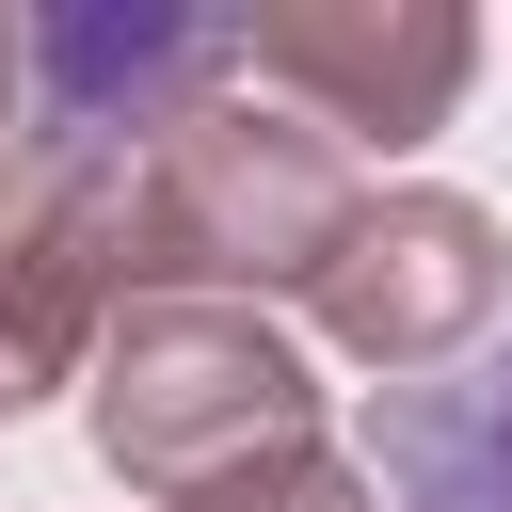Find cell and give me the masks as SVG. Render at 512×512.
Wrapping results in <instances>:
<instances>
[{
	"label": "cell",
	"mask_w": 512,
	"mask_h": 512,
	"mask_svg": "<svg viewBox=\"0 0 512 512\" xmlns=\"http://www.w3.org/2000/svg\"><path fill=\"white\" fill-rule=\"evenodd\" d=\"M128 192H144V160H80V144L16 160V208H0V416H32L48 384H96V352L128 320Z\"/></svg>",
	"instance_id": "cell-3"
},
{
	"label": "cell",
	"mask_w": 512,
	"mask_h": 512,
	"mask_svg": "<svg viewBox=\"0 0 512 512\" xmlns=\"http://www.w3.org/2000/svg\"><path fill=\"white\" fill-rule=\"evenodd\" d=\"M16 160H32V16H0V208H16Z\"/></svg>",
	"instance_id": "cell-8"
},
{
	"label": "cell",
	"mask_w": 512,
	"mask_h": 512,
	"mask_svg": "<svg viewBox=\"0 0 512 512\" xmlns=\"http://www.w3.org/2000/svg\"><path fill=\"white\" fill-rule=\"evenodd\" d=\"M256 512H384V480H368V464H304V480L256 496Z\"/></svg>",
	"instance_id": "cell-9"
},
{
	"label": "cell",
	"mask_w": 512,
	"mask_h": 512,
	"mask_svg": "<svg viewBox=\"0 0 512 512\" xmlns=\"http://www.w3.org/2000/svg\"><path fill=\"white\" fill-rule=\"evenodd\" d=\"M384 512H512V336L432 368V384H384Z\"/></svg>",
	"instance_id": "cell-7"
},
{
	"label": "cell",
	"mask_w": 512,
	"mask_h": 512,
	"mask_svg": "<svg viewBox=\"0 0 512 512\" xmlns=\"http://www.w3.org/2000/svg\"><path fill=\"white\" fill-rule=\"evenodd\" d=\"M240 80V16H32V144L144 160Z\"/></svg>",
	"instance_id": "cell-6"
},
{
	"label": "cell",
	"mask_w": 512,
	"mask_h": 512,
	"mask_svg": "<svg viewBox=\"0 0 512 512\" xmlns=\"http://www.w3.org/2000/svg\"><path fill=\"white\" fill-rule=\"evenodd\" d=\"M240 80L288 96L304 128H336V144L400 160L480 80V16L464 0H272V16H240Z\"/></svg>",
	"instance_id": "cell-4"
},
{
	"label": "cell",
	"mask_w": 512,
	"mask_h": 512,
	"mask_svg": "<svg viewBox=\"0 0 512 512\" xmlns=\"http://www.w3.org/2000/svg\"><path fill=\"white\" fill-rule=\"evenodd\" d=\"M368 176L336 128H304L288 96L224 80L208 112H176L144 144V192H128V304H272V288H320V256L352 240Z\"/></svg>",
	"instance_id": "cell-2"
},
{
	"label": "cell",
	"mask_w": 512,
	"mask_h": 512,
	"mask_svg": "<svg viewBox=\"0 0 512 512\" xmlns=\"http://www.w3.org/2000/svg\"><path fill=\"white\" fill-rule=\"evenodd\" d=\"M80 416H96V464L144 512H256L304 464H336L320 448V368L288 352L272 304H128Z\"/></svg>",
	"instance_id": "cell-1"
},
{
	"label": "cell",
	"mask_w": 512,
	"mask_h": 512,
	"mask_svg": "<svg viewBox=\"0 0 512 512\" xmlns=\"http://www.w3.org/2000/svg\"><path fill=\"white\" fill-rule=\"evenodd\" d=\"M496 288H512V256H496V208H464V192H368L352 208V240L320 256V336L352 352V368H384V384H432V368H464L480 352V320H496Z\"/></svg>",
	"instance_id": "cell-5"
}]
</instances>
